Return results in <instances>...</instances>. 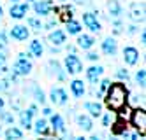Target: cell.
Wrapping results in <instances>:
<instances>
[{"mask_svg": "<svg viewBox=\"0 0 146 140\" xmlns=\"http://www.w3.org/2000/svg\"><path fill=\"white\" fill-rule=\"evenodd\" d=\"M127 96H129V89L123 82H111L108 91L104 93V100H106L109 110L121 112L127 107Z\"/></svg>", "mask_w": 146, "mask_h": 140, "instance_id": "6da1fadb", "label": "cell"}, {"mask_svg": "<svg viewBox=\"0 0 146 140\" xmlns=\"http://www.w3.org/2000/svg\"><path fill=\"white\" fill-rule=\"evenodd\" d=\"M32 68H34V65H32V61H30V55L27 53H21L18 58H16V61L13 63V74H16L18 77H27V75L32 72Z\"/></svg>", "mask_w": 146, "mask_h": 140, "instance_id": "7a4b0ae2", "label": "cell"}, {"mask_svg": "<svg viewBox=\"0 0 146 140\" xmlns=\"http://www.w3.org/2000/svg\"><path fill=\"white\" fill-rule=\"evenodd\" d=\"M64 68L70 75H78V74L83 72V61H81V58L78 55L67 53V56L64 58Z\"/></svg>", "mask_w": 146, "mask_h": 140, "instance_id": "3957f363", "label": "cell"}, {"mask_svg": "<svg viewBox=\"0 0 146 140\" xmlns=\"http://www.w3.org/2000/svg\"><path fill=\"white\" fill-rule=\"evenodd\" d=\"M130 124L135 128V131L141 133V137H144V131H146V112H144V107L134 109V112L130 116Z\"/></svg>", "mask_w": 146, "mask_h": 140, "instance_id": "277c9868", "label": "cell"}, {"mask_svg": "<svg viewBox=\"0 0 146 140\" xmlns=\"http://www.w3.org/2000/svg\"><path fill=\"white\" fill-rule=\"evenodd\" d=\"M32 9L37 14V18H48L53 12V2L51 0H34Z\"/></svg>", "mask_w": 146, "mask_h": 140, "instance_id": "5b68a950", "label": "cell"}, {"mask_svg": "<svg viewBox=\"0 0 146 140\" xmlns=\"http://www.w3.org/2000/svg\"><path fill=\"white\" fill-rule=\"evenodd\" d=\"M46 68H48V74L53 75L56 81H65L67 79V72H65L64 67H62V63L58 60H49Z\"/></svg>", "mask_w": 146, "mask_h": 140, "instance_id": "8992f818", "label": "cell"}, {"mask_svg": "<svg viewBox=\"0 0 146 140\" xmlns=\"http://www.w3.org/2000/svg\"><path fill=\"white\" fill-rule=\"evenodd\" d=\"M83 25H85L92 34H99V32L102 30V25L97 19L95 12H83Z\"/></svg>", "mask_w": 146, "mask_h": 140, "instance_id": "52a82bcc", "label": "cell"}, {"mask_svg": "<svg viewBox=\"0 0 146 140\" xmlns=\"http://www.w3.org/2000/svg\"><path fill=\"white\" fill-rule=\"evenodd\" d=\"M49 100L53 102L55 105H67V102H69V95H67V91L64 89V88H51V91H49Z\"/></svg>", "mask_w": 146, "mask_h": 140, "instance_id": "ba28073f", "label": "cell"}, {"mask_svg": "<svg viewBox=\"0 0 146 140\" xmlns=\"http://www.w3.org/2000/svg\"><path fill=\"white\" fill-rule=\"evenodd\" d=\"M121 55H123L125 65H129V67H134L135 63L139 61V51L135 49L134 46H125L123 51H121Z\"/></svg>", "mask_w": 146, "mask_h": 140, "instance_id": "9c48e42d", "label": "cell"}, {"mask_svg": "<svg viewBox=\"0 0 146 140\" xmlns=\"http://www.w3.org/2000/svg\"><path fill=\"white\" fill-rule=\"evenodd\" d=\"M48 40H49V44H51V46L60 47V46H64V44H65V40H67V34H65L64 30L53 28V30L49 32V35H48Z\"/></svg>", "mask_w": 146, "mask_h": 140, "instance_id": "30bf717a", "label": "cell"}, {"mask_svg": "<svg viewBox=\"0 0 146 140\" xmlns=\"http://www.w3.org/2000/svg\"><path fill=\"white\" fill-rule=\"evenodd\" d=\"M100 49L106 56H114L118 53V42L114 37H106L100 42Z\"/></svg>", "mask_w": 146, "mask_h": 140, "instance_id": "8fae6325", "label": "cell"}, {"mask_svg": "<svg viewBox=\"0 0 146 140\" xmlns=\"http://www.w3.org/2000/svg\"><path fill=\"white\" fill-rule=\"evenodd\" d=\"M28 9H30L28 2L14 4V5H11V9H9V16H11L13 19H23L27 16V12H28Z\"/></svg>", "mask_w": 146, "mask_h": 140, "instance_id": "7c38bea8", "label": "cell"}, {"mask_svg": "<svg viewBox=\"0 0 146 140\" xmlns=\"http://www.w3.org/2000/svg\"><path fill=\"white\" fill-rule=\"evenodd\" d=\"M9 35L18 42H23V40H27L30 37V30L25 25H14L11 30H9Z\"/></svg>", "mask_w": 146, "mask_h": 140, "instance_id": "4fadbf2b", "label": "cell"}, {"mask_svg": "<svg viewBox=\"0 0 146 140\" xmlns=\"http://www.w3.org/2000/svg\"><path fill=\"white\" fill-rule=\"evenodd\" d=\"M78 47L79 49H83V51H90L93 46H95V37L93 35H90V34H79L78 35Z\"/></svg>", "mask_w": 146, "mask_h": 140, "instance_id": "5bb4252c", "label": "cell"}, {"mask_svg": "<svg viewBox=\"0 0 146 140\" xmlns=\"http://www.w3.org/2000/svg\"><path fill=\"white\" fill-rule=\"evenodd\" d=\"M102 74H104V67H100V65H92V67L86 68V79H88L90 84L95 86L99 82V79L102 77Z\"/></svg>", "mask_w": 146, "mask_h": 140, "instance_id": "9a60e30c", "label": "cell"}, {"mask_svg": "<svg viewBox=\"0 0 146 140\" xmlns=\"http://www.w3.org/2000/svg\"><path fill=\"white\" fill-rule=\"evenodd\" d=\"M130 19L134 23L144 21V4H139V2L130 4Z\"/></svg>", "mask_w": 146, "mask_h": 140, "instance_id": "2e32d148", "label": "cell"}, {"mask_svg": "<svg viewBox=\"0 0 146 140\" xmlns=\"http://www.w3.org/2000/svg\"><path fill=\"white\" fill-rule=\"evenodd\" d=\"M49 117H51L49 124H51V128H53V131L55 133H65V119L64 117H62L60 114H51Z\"/></svg>", "mask_w": 146, "mask_h": 140, "instance_id": "e0dca14e", "label": "cell"}, {"mask_svg": "<svg viewBox=\"0 0 146 140\" xmlns=\"http://www.w3.org/2000/svg\"><path fill=\"white\" fill-rule=\"evenodd\" d=\"M28 55H30V58H40L44 55V46L39 39H34L28 44Z\"/></svg>", "mask_w": 146, "mask_h": 140, "instance_id": "ac0fdd59", "label": "cell"}, {"mask_svg": "<svg viewBox=\"0 0 146 140\" xmlns=\"http://www.w3.org/2000/svg\"><path fill=\"white\" fill-rule=\"evenodd\" d=\"M70 93H72V96H74V98H83V96H85V93H86L85 82L79 81V79H74V81L70 82Z\"/></svg>", "mask_w": 146, "mask_h": 140, "instance_id": "d6986e66", "label": "cell"}, {"mask_svg": "<svg viewBox=\"0 0 146 140\" xmlns=\"http://www.w3.org/2000/svg\"><path fill=\"white\" fill-rule=\"evenodd\" d=\"M32 128H34V131L40 137V135H48L49 133V124H48V121L44 119V117H37L35 119V123L32 124Z\"/></svg>", "mask_w": 146, "mask_h": 140, "instance_id": "ffe728a7", "label": "cell"}, {"mask_svg": "<svg viewBox=\"0 0 146 140\" xmlns=\"http://www.w3.org/2000/svg\"><path fill=\"white\" fill-rule=\"evenodd\" d=\"M76 123H78V126L83 131H92L93 130V121H92V117L86 116V114H79L76 117Z\"/></svg>", "mask_w": 146, "mask_h": 140, "instance_id": "44dd1931", "label": "cell"}, {"mask_svg": "<svg viewBox=\"0 0 146 140\" xmlns=\"http://www.w3.org/2000/svg\"><path fill=\"white\" fill-rule=\"evenodd\" d=\"M108 12L111 14V18H121L123 7L120 4V0H108Z\"/></svg>", "mask_w": 146, "mask_h": 140, "instance_id": "7402d4cb", "label": "cell"}, {"mask_svg": "<svg viewBox=\"0 0 146 140\" xmlns=\"http://www.w3.org/2000/svg\"><path fill=\"white\" fill-rule=\"evenodd\" d=\"M81 30H83V26L76 19H69L65 23V34H69V35H79Z\"/></svg>", "mask_w": 146, "mask_h": 140, "instance_id": "603a6c76", "label": "cell"}, {"mask_svg": "<svg viewBox=\"0 0 146 140\" xmlns=\"http://www.w3.org/2000/svg\"><path fill=\"white\" fill-rule=\"evenodd\" d=\"M85 109L90 114V117H100V114H102V105L99 102H86Z\"/></svg>", "mask_w": 146, "mask_h": 140, "instance_id": "cb8c5ba5", "label": "cell"}, {"mask_svg": "<svg viewBox=\"0 0 146 140\" xmlns=\"http://www.w3.org/2000/svg\"><path fill=\"white\" fill-rule=\"evenodd\" d=\"M4 137H5V140H21L23 138V131L19 130V128H16V126H9L4 131Z\"/></svg>", "mask_w": 146, "mask_h": 140, "instance_id": "d4e9b609", "label": "cell"}, {"mask_svg": "<svg viewBox=\"0 0 146 140\" xmlns=\"http://www.w3.org/2000/svg\"><path fill=\"white\" fill-rule=\"evenodd\" d=\"M19 124H21L25 130H32V124H34V117L30 116L27 110L19 112Z\"/></svg>", "mask_w": 146, "mask_h": 140, "instance_id": "484cf974", "label": "cell"}, {"mask_svg": "<svg viewBox=\"0 0 146 140\" xmlns=\"http://www.w3.org/2000/svg\"><path fill=\"white\" fill-rule=\"evenodd\" d=\"M32 95H34V100L37 102V103H40V105H44L46 103V95H44V91L39 88V86L35 84V82H32Z\"/></svg>", "mask_w": 146, "mask_h": 140, "instance_id": "4316f807", "label": "cell"}, {"mask_svg": "<svg viewBox=\"0 0 146 140\" xmlns=\"http://www.w3.org/2000/svg\"><path fill=\"white\" fill-rule=\"evenodd\" d=\"M56 11L60 12V19L65 21V23H67L69 19L74 18V7H70V5H62V7L56 9Z\"/></svg>", "mask_w": 146, "mask_h": 140, "instance_id": "83f0119b", "label": "cell"}, {"mask_svg": "<svg viewBox=\"0 0 146 140\" xmlns=\"http://www.w3.org/2000/svg\"><path fill=\"white\" fill-rule=\"evenodd\" d=\"M27 23H28V26L32 28L34 32H40V30H42V21H40V18L32 16V18H28V19H27Z\"/></svg>", "mask_w": 146, "mask_h": 140, "instance_id": "f1b7e54d", "label": "cell"}, {"mask_svg": "<svg viewBox=\"0 0 146 140\" xmlns=\"http://www.w3.org/2000/svg\"><path fill=\"white\" fill-rule=\"evenodd\" d=\"M0 121L9 124V126H13L14 124V116L13 112H7V110H0Z\"/></svg>", "mask_w": 146, "mask_h": 140, "instance_id": "f546056e", "label": "cell"}, {"mask_svg": "<svg viewBox=\"0 0 146 140\" xmlns=\"http://www.w3.org/2000/svg\"><path fill=\"white\" fill-rule=\"evenodd\" d=\"M135 84H137L139 88H144L146 86V72H144V68L135 72Z\"/></svg>", "mask_w": 146, "mask_h": 140, "instance_id": "4dcf8cb0", "label": "cell"}, {"mask_svg": "<svg viewBox=\"0 0 146 140\" xmlns=\"http://www.w3.org/2000/svg\"><path fill=\"white\" fill-rule=\"evenodd\" d=\"M99 84V89H97V96H104V93L108 91V88H109V84H111V81L109 79H102L100 82H97Z\"/></svg>", "mask_w": 146, "mask_h": 140, "instance_id": "1f68e13d", "label": "cell"}, {"mask_svg": "<svg viewBox=\"0 0 146 140\" xmlns=\"http://www.w3.org/2000/svg\"><path fill=\"white\" fill-rule=\"evenodd\" d=\"M9 68H7V56L4 51H0V74H7Z\"/></svg>", "mask_w": 146, "mask_h": 140, "instance_id": "d6a6232c", "label": "cell"}, {"mask_svg": "<svg viewBox=\"0 0 146 140\" xmlns=\"http://www.w3.org/2000/svg\"><path fill=\"white\" fill-rule=\"evenodd\" d=\"M121 140H137V131L123 130V131H121Z\"/></svg>", "mask_w": 146, "mask_h": 140, "instance_id": "836d02e7", "label": "cell"}, {"mask_svg": "<svg viewBox=\"0 0 146 140\" xmlns=\"http://www.w3.org/2000/svg\"><path fill=\"white\" fill-rule=\"evenodd\" d=\"M9 44V40H7V32L5 30H0V51H4Z\"/></svg>", "mask_w": 146, "mask_h": 140, "instance_id": "e575fe53", "label": "cell"}, {"mask_svg": "<svg viewBox=\"0 0 146 140\" xmlns=\"http://www.w3.org/2000/svg\"><path fill=\"white\" fill-rule=\"evenodd\" d=\"M56 23H58V19H48L46 23H42V30H53L56 28Z\"/></svg>", "mask_w": 146, "mask_h": 140, "instance_id": "d590c367", "label": "cell"}, {"mask_svg": "<svg viewBox=\"0 0 146 140\" xmlns=\"http://www.w3.org/2000/svg\"><path fill=\"white\" fill-rule=\"evenodd\" d=\"M116 77H118L120 81H129V70L118 68V70H116Z\"/></svg>", "mask_w": 146, "mask_h": 140, "instance_id": "8d00e7d4", "label": "cell"}, {"mask_svg": "<svg viewBox=\"0 0 146 140\" xmlns=\"http://www.w3.org/2000/svg\"><path fill=\"white\" fill-rule=\"evenodd\" d=\"M100 116H102V124H104V126L113 124V116H111V112H108V114H100Z\"/></svg>", "mask_w": 146, "mask_h": 140, "instance_id": "74e56055", "label": "cell"}, {"mask_svg": "<svg viewBox=\"0 0 146 140\" xmlns=\"http://www.w3.org/2000/svg\"><path fill=\"white\" fill-rule=\"evenodd\" d=\"M137 32H139V28H137V25H134V23L125 28V34H127V35H134V34H137Z\"/></svg>", "mask_w": 146, "mask_h": 140, "instance_id": "f35d334b", "label": "cell"}, {"mask_svg": "<svg viewBox=\"0 0 146 140\" xmlns=\"http://www.w3.org/2000/svg\"><path fill=\"white\" fill-rule=\"evenodd\" d=\"M25 110H27L30 116H32V117H35V116H37V105H30L28 109H25Z\"/></svg>", "mask_w": 146, "mask_h": 140, "instance_id": "ab89813d", "label": "cell"}, {"mask_svg": "<svg viewBox=\"0 0 146 140\" xmlns=\"http://www.w3.org/2000/svg\"><path fill=\"white\" fill-rule=\"evenodd\" d=\"M99 58H100V56L97 55V53H93V51H90L88 55H86V60H90V61H97Z\"/></svg>", "mask_w": 146, "mask_h": 140, "instance_id": "60d3db41", "label": "cell"}, {"mask_svg": "<svg viewBox=\"0 0 146 140\" xmlns=\"http://www.w3.org/2000/svg\"><path fill=\"white\" fill-rule=\"evenodd\" d=\"M76 5H92V0H74Z\"/></svg>", "mask_w": 146, "mask_h": 140, "instance_id": "b9f144b4", "label": "cell"}, {"mask_svg": "<svg viewBox=\"0 0 146 140\" xmlns=\"http://www.w3.org/2000/svg\"><path fill=\"white\" fill-rule=\"evenodd\" d=\"M42 114H44L46 117H49L51 114H53V110H51V109H49V107H44V109H42Z\"/></svg>", "mask_w": 146, "mask_h": 140, "instance_id": "7bdbcfd3", "label": "cell"}, {"mask_svg": "<svg viewBox=\"0 0 146 140\" xmlns=\"http://www.w3.org/2000/svg\"><path fill=\"white\" fill-rule=\"evenodd\" d=\"M67 53H72V55H76V47H74V46H67Z\"/></svg>", "mask_w": 146, "mask_h": 140, "instance_id": "ee69618b", "label": "cell"}, {"mask_svg": "<svg viewBox=\"0 0 146 140\" xmlns=\"http://www.w3.org/2000/svg\"><path fill=\"white\" fill-rule=\"evenodd\" d=\"M141 44L143 46L146 44V34H144V32H141Z\"/></svg>", "mask_w": 146, "mask_h": 140, "instance_id": "f6af8a7d", "label": "cell"}, {"mask_svg": "<svg viewBox=\"0 0 146 140\" xmlns=\"http://www.w3.org/2000/svg\"><path fill=\"white\" fill-rule=\"evenodd\" d=\"M4 107H5V102H4L2 96H0V110H4Z\"/></svg>", "mask_w": 146, "mask_h": 140, "instance_id": "bcb514c9", "label": "cell"}, {"mask_svg": "<svg viewBox=\"0 0 146 140\" xmlns=\"http://www.w3.org/2000/svg\"><path fill=\"white\" fill-rule=\"evenodd\" d=\"M88 140H100V135H92Z\"/></svg>", "mask_w": 146, "mask_h": 140, "instance_id": "7dc6e473", "label": "cell"}, {"mask_svg": "<svg viewBox=\"0 0 146 140\" xmlns=\"http://www.w3.org/2000/svg\"><path fill=\"white\" fill-rule=\"evenodd\" d=\"M2 16H4V7L0 5V19H2Z\"/></svg>", "mask_w": 146, "mask_h": 140, "instance_id": "c3c4849f", "label": "cell"}, {"mask_svg": "<svg viewBox=\"0 0 146 140\" xmlns=\"http://www.w3.org/2000/svg\"><path fill=\"white\" fill-rule=\"evenodd\" d=\"M14 4H19V0H11V5H14Z\"/></svg>", "mask_w": 146, "mask_h": 140, "instance_id": "681fc988", "label": "cell"}, {"mask_svg": "<svg viewBox=\"0 0 146 140\" xmlns=\"http://www.w3.org/2000/svg\"><path fill=\"white\" fill-rule=\"evenodd\" d=\"M74 140H86V138H85V137H76Z\"/></svg>", "mask_w": 146, "mask_h": 140, "instance_id": "f907efd6", "label": "cell"}, {"mask_svg": "<svg viewBox=\"0 0 146 140\" xmlns=\"http://www.w3.org/2000/svg\"><path fill=\"white\" fill-rule=\"evenodd\" d=\"M108 140H118V138H116V137H109Z\"/></svg>", "mask_w": 146, "mask_h": 140, "instance_id": "816d5d0a", "label": "cell"}, {"mask_svg": "<svg viewBox=\"0 0 146 140\" xmlns=\"http://www.w3.org/2000/svg\"><path fill=\"white\" fill-rule=\"evenodd\" d=\"M39 140H49V138H39Z\"/></svg>", "mask_w": 146, "mask_h": 140, "instance_id": "f5cc1de1", "label": "cell"}, {"mask_svg": "<svg viewBox=\"0 0 146 140\" xmlns=\"http://www.w3.org/2000/svg\"><path fill=\"white\" fill-rule=\"evenodd\" d=\"M27 2H34V0H27Z\"/></svg>", "mask_w": 146, "mask_h": 140, "instance_id": "db71d44e", "label": "cell"}, {"mask_svg": "<svg viewBox=\"0 0 146 140\" xmlns=\"http://www.w3.org/2000/svg\"><path fill=\"white\" fill-rule=\"evenodd\" d=\"M0 131H2V128H0Z\"/></svg>", "mask_w": 146, "mask_h": 140, "instance_id": "11a10c76", "label": "cell"}]
</instances>
